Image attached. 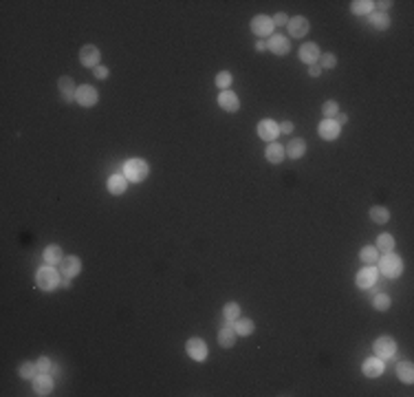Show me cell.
<instances>
[{
	"label": "cell",
	"mask_w": 414,
	"mask_h": 397,
	"mask_svg": "<svg viewBox=\"0 0 414 397\" xmlns=\"http://www.w3.org/2000/svg\"><path fill=\"white\" fill-rule=\"evenodd\" d=\"M370 218H372L375 223H386L388 218H390V214H388V210H386V207L375 205V207H370Z\"/></svg>",
	"instance_id": "obj_32"
},
{
	"label": "cell",
	"mask_w": 414,
	"mask_h": 397,
	"mask_svg": "<svg viewBox=\"0 0 414 397\" xmlns=\"http://www.w3.org/2000/svg\"><path fill=\"white\" fill-rule=\"evenodd\" d=\"M271 20H273V24H289V16H287V13H282V11L275 13Z\"/></svg>",
	"instance_id": "obj_39"
},
{
	"label": "cell",
	"mask_w": 414,
	"mask_h": 397,
	"mask_svg": "<svg viewBox=\"0 0 414 397\" xmlns=\"http://www.w3.org/2000/svg\"><path fill=\"white\" fill-rule=\"evenodd\" d=\"M255 49H258V51H264V49H267V42H258V44H255Z\"/></svg>",
	"instance_id": "obj_46"
},
{
	"label": "cell",
	"mask_w": 414,
	"mask_h": 397,
	"mask_svg": "<svg viewBox=\"0 0 414 397\" xmlns=\"http://www.w3.org/2000/svg\"><path fill=\"white\" fill-rule=\"evenodd\" d=\"M80 60L84 66H99V49L93 47V44H86V47H82L80 51Z\"/></svg>",
	"instance_id": "obj_12"
},
{
	"label": "cell",
	"mask_w": 414,
	"mask_h": 397,
	"mask_svg": "<svg viewBox=\"0 0 414 397\" xmlns=\"http://www.w3.org/2000/svg\"><path fill=\"white\" fill-rule=\"evenodd\" d=\"M397 375L401 382H406V384H412L414 382V366L410 362H401L397 366Z\"/></svg>",
	"instance_id": "obj_23"
},
{
	"label": "cell",
	"mask_w": 414,
	"mask_h": 397,
	"mask_svg": "<svg viewBox=\"0 0 414 397\" xmlns=\"http://www.w3.org/2000/svg\"><path fill=\"white\" fill-rule=\"evenodd\" d=\"M75 99H78L80 106H84V108H90V106L97 104V99H99V95H97V89L95 86H78V93H75Z\"/></svg>",
	"instance_id": "obj_4"
},
{
	"label": "cell",
	"mask_w": 414,
	"mask_h": 397,
	"mask_svg": "<svg viewBox=\"0 0 414 397\" xmlns=\"http://www.w3.org/2000/svg\"><path fill=\"white\" fill-rule=\"evenodd\" d=\"M234 331H236V335H251L253 322L249 318H238L236 322H234Z\"/></svg>",
	"instance_id": "obj_26"
},
{
	"label": "cell",
	"mask_w": 414,
	"mask_h": 397,
	"mask_svg": "<svg viewBox=\"0 0 414 397\" xmlns=\"http://www.w3.org/2000/svg\"><path fill=\"white\" fill-rule=\"evenodd\" d=\"M267 49L271 51V53H275V55H287L291 51V44H289V40L284 38V35H271L269 42H267Z\"/></svg>",
	"instance_id": "obj_10"
},
{
	"label": "cell",
	"mask_w": 414,
	"mask_h": 397,
	"mask_svg": "<svg viewBox=\"0 0 414 397\" xmlns=\"http://www.w3.org/2000/svg\"><path fill=\"white\" fill-rule=\"evenodd\" d=\"M185 351H187V355H190L192 360H196V362H203V360L207 358V344L203 342L201 338H190V340H187Z\"/></svg>",
	"instance_id": "obj_5"
},
{
	"label": "cell",
	"mask_w": 414,
	"mask_h": 397,
	"mask_svg": "<svg viewBox=\"0 0 414 397\" xmlns=\"http://www.w3.org/2000/svg\"><path fill=\"white\" fill-rule=\"evenodd\" d=\"M337 110H339V106H337V101H333V99L324 101V106H322V113L326 115V119H333L337 115Z\"/></svg>",
	"instance_id": "obj_34"
},
{
	"label": "cell",
	"mask_w": 414,
	"mask_h": 397,
	"mask_svg": "<svg viewBox=\"0 0 414 397\" xmlns=\"http://www.w3.org/2000/svg\"><path fill=\"white\" fill-rule=\"evenodd\" d=\"M379 269L383 272V276H388V278H399V276H401V272H403V261L397 256V254L388 252L386 256L381 258Z\"/></svg>",
	"instance_id": "obj_1"
},
{
	"label": "cell",
	"mask_w": 414,
	"mask_h": 397,
	"mask_svg": "<svg viewBox=\"0 0 414 397\" xmlns=\"http://www.w3.org/2000/svg\"><path fill=\"white\" fill-rule=\"evenodd\" d=\"M377 252H392V249H395V238L390 236V234H381L379 238H377Z\"/></svg>",
	"instance_id": "obj_29"
},
{
	"label": "cell",
	"mask_w": 414,
	"mask_h": 397,
	"mask_svg": "<svg viewBox=\"0 0 414 397\" xmlns=\"http://www.w3.org/2000/svg\"><path fill=\"white\" fill-rule=\"evenodd\" d=\"M372 4H377V7H379L381 11H383V9H388V7H390V4H392V2H372Z\"/></svg>",
	"instance_id": "obj_44"
},
{
	"label": "cell",
	"mask_w": 414,
	"mask_h": 397,
	"mask_svg": "<svg viewBox=\"0 0 414 397\" xmlns=\"http://www.w3.org/2000/svg\"><path fill=\"white\" fill-rule=\"evenodd\" d=\"M124 175H126L128 181H135V183L146 181V177H148V164H146L144 159H130L126 164Z\"/></svg>",
	"instance_id": "obj_2"
},
{
	"label": "cell",
	"mask_w": 414,
	"mask_h": 397,
	"mask_svg": "<svg viewBox=\"0 0 414 397\" xmlns=\"http://www.w3.org/2000/svg\"><path fill=\"white\" fill-rule=\"evenodd\" d=\"M264 157H267V161H271V164H280V161L284 159V148L271 141V144L267 146V152H264Z\"/></svg>",
	"instance_id": "obj_22"
},
{
	"label": "cell",
	"mask_w": 414,
	"mask_h": 397,
	"mask_svg": "<svg viewBox=\"0 0 414 397\" xmlns=\"http://www.w3.org/2000/svg\"><path fill=\"white\" fill-rule=\"evenodd\" d=\"M293 130V124H291V121H282V124H280V132H291Z\"/></svg>",
	"instance_id": "obj_42"
},
{
	"label": "cell",
	"mask_w": 414,
	"mask_h": 397,
	"mask_svg": "<svg viewBox=\"0 0 414 397\" xmlns=\"http://www.w3.org/2000/svg\"><path fill=\"white\" fill-rule=\"evenodd\" d=\"M35 375H38V366L31 364V362H24L22 366H20V378H24V380H33Z\"/></svg>",
	"instance_id": "obj_33"
},
{
	"label": "cell",
	"mask_w": 414,
	"mask_h": 397,
	"mask_svg": "<svg viewBox=\"0 0 414 397\" xmlns=\"http://www.w3.org/2000/svg\"><path fill=\"white\" fill-rule=\"evenodd\" d=\"M300 60L306 64H318V60H320V49H318V44H313V42H306L300 47Z\"/></svg>",
	"instance_id": "obj_14"
},
{
	"label": "cell",
	"mask_w": 414,
	"mask_h": 397,
	"mask_svg": "<svg viewBox=\"0 0 414 397\" xmlns=\"http://www.w3.org/2000/svg\"><path fill=\"white\" fill-rule=\"evenodd\" d=\"M223 315H225L227 322H236V320L240 318V307L236 302H227V304H225V309H223Z\"/></svg>",
	"instance_id": "obj_30"
},
{
	"label": "cell",
	"mask_w": 414,
	"mask_h": 397,
	"mask_svg": "<svg viewBox=\"0 0 414 397\" xmlns=\"http://www.w3.org/2000/svg\"><path fill=\"white\" fill-rule=\"evenodd\" d=\"M339 128H341V126L337 124L335 119H324V121H322V124L318 126V132H320L322 139L331 141V139H337V135H339Z\"/></svg>",
	"instance_id": "obj_13"
},
{
	"label": "cell",
	"mask_w": 414,
	"mask_h": 397,
	"mask_svg": "<svg viewBox=\"0 0 414 397\" xmlns=\"http://www.w3.org/2000/svg\"><path fill=\"white\" fill-rule=\"evenodd\" d=\"M62 247L60 245H49L47 249H44V261H47L49 265H55V263H62Z\"/></svg>",
	"instance_id": "obj_25"
},
{
	"label": "cell",
	"mask_w": 414,
	"mask_h": 397,
	"mask_svg": "<svg viewBox=\"0 0 414 397\" xmlns=\"http://www.w3.org/2000/svg\"><path fill=\"white\" fill-rule=\"evenodd\" d=\"M318 64H320V69H333V66L337 64V58L333 53H324V55H320Z\"/></svg>",
	"instance_id": "obj_36"
},
{
	"label": "cell",
	"mask_w": 414,
	"mask_h": 397,
	"mask_svg": "<svg viewBox=\"0 0 414 397\" xmlns=\"http://www.w3.org/2000/svg\"><path fill=\"white\" fill-rule=\"evenodd\" d=\"M60 91H62V98L66 101H71V99H75V93H78V86H75V82L71 78H60Z\"/></svg>",
	"instance_id": "obj_20"
},
{
	"label": "cell",
	"mask_w": 414,
	"mask_h": 397,
	"mask_svg": "<svg viewBox=\"0 0 414 397\" xmlns=\"http://www.w3.org/2000/svg\"><path fill=\"white\" fill-rule=\"evenodd\" d=\"M320 73H322L320 64H311V66H309V75H313V78H318Z\"/></svg>",
	"instance_id": "obj_41"
},
{
	"label": "cell",
	"mask_w": 414,
	"mask_h": 397,
	"mask_svg": "<svg viewBox=\"0 0 414 397\" xmlns=\"http://www.w3.org/2000/svg\"><path fill=\"white\" fill-rule=\"evenodd\" d=\"M234 342H236V331H234L232 327L221 329V333H218V344L225 347V349H229V347H234Z\"/></svg>",
	"instance_id": "obj_24"
},
{
	"label": "cell",
	"mask_w": 414,
	"mask_h": 397,
	"mask_svg": "<svg viewBox=\"0 0 414 397\" xmlns=\"http://www.w3.org/2000/svg\"><path fill=\"white\" fill-rule=\"evenodd\" d=\"M218 104H221L223 110H227V113H236L240 108V99L236 93H232V91H223L221 95H218Z\"/></svg>",
	"instance_id": "obj_11"
},
{
	"label": "cell",
	"mask_w": 414,
	"mask_h": 397,
	"mask_svg": "<svg viewBox=\"0 0 414 397\" xmlns=\"http://www.w3.org/2000/svg\"><path fill=\"white\" fill-rule=\"evenodd\" d=\"M361 371H364L366 378H379V375L383 373V362L379 358H370V360H366V362H364Z\"/></svg>",
	"instance_id": "obj_18"
},
{
	"label": "cell",
	"mask_w": 414,
	"mask_h": 397,
	"mask_svg": "<svg viewBox=\"0 0 414 397\" xmlns=\"http://www.w3.org/2000/svg\"><path fill=\"white\" fill-rule=\"evenodd\" d=\"M33 389L38 395H49L53 391V380H51L49 373H38L33 378Z\"/></svg>",
	"instance_id": "obj_15"
},
{
	"label": "cell",
	"mask_w": 414,
	"mask_h": 397,
	"mask_svg": "<svg viewBox=\"0 0 414 397\" xmlns=\"http://www.w3.org/2000/svg\"><path fill=\"white\" fill-rule=\"evenodd\" d=\"M126 188H128L126 175H112L108 179V192L110 195H124Z\"/></svg>",
	"instance_id": "obj_19"
},
{
	"label": "cell",
	"mask_w": 414,
	"mask_h": 397,
	"mask_svg": "<svg viewBox=\"0 0 414 397\" xmlns=\"http://www.w3.org/2000/svg\"><path fill=\"white\" fill-rule=\"evenodd\" d=\"M372 349H375V353H377V358H392V355L397 353V344H395V340L392 338H377L375 340V344H372Z\"/></svg>",
	"instance_id": "obj_6"
},
{
	"label": "cell",
	"mask_w": 414,
	"mask_h": 397,
	"mask_svg": "<svg viewBox=\"0 0 414 397\" xmlns=\"http://www.w3.org/2000/svg\"><path fill=\"white\" fill-rule=\"evenodd\" d=\"M62 274L64 276H69V278H73V276H78V274L82 272V261L78 256H66L62 258Z\"/></svg>",
	"instance_id": "obj_16"
},
{
	"label": "cell",
	"mask_w": 414,
	"mask_h": 397,
	"mask_svg": "<svg viewBox=\"0 0 414 397\" xmlns=\"http://www.w3.org/2000/svg\"><path fill=\"white\" fill-rule=\"evenodd\" d=\"M372 302H375V309H377V311H386V309L390 307V296H386V294H377Z\"/></svg>",
	"instance_id": "obj_35"
},
{
	"label": "cell",
	"mask_w": 414,
	"mask_h": 397,
	"mask_svg": "<svg viewBox=\"0 0 414 397\" xmlns=\"http://www.w3.org/2000/svg\"><path fill=\"white\" fill-rule=\"evenodd\" d=\"M95 78L106 80L108 78V69H106V66H95Z\"/></svg>",
	"instance_id": "obj_40"
},
{
	"label": "cell",
	"mask_w": 414,
	"mask_h": 397,
	"mask_svg": "<svg viewBox=\"0 0 414 397\" xmlns=\"http://www.w3.org/2000/svg\"><path fill=\"white\" fill-rule=\"evenodd\" d=\"M229 84H232V75H229L227 71H221V73L216 75V86H218V89H223V91H227Z\"/></svg>",
	"instance_id": "obj_37"
},
{
	"label": "cell",
	"mask_w": 414,
	"mask_h": 397,
	"mask_svg": "<svg viewBox=\"0 0 414 397\" xmlns=\"http://www.w3.org/2000/svg\"><path fill=\"white\" fill-rule=\"evenodd\" d=\"M278 132H280V126L275 124L273 119H262L258 124V135H260V139H264V141H273L275 137H278Z\"/></svg>",
	"instance_id": "obj_7"
},
{
	"label": "cell",
	"mask_w": 414,
	"mask_h": 397,
	"mask_svg": "<svg viewBox=\"0 0 414 397\" xmlns=\"http://www.w3.org/2000/svg\"><path fill=\"white\" fill-rule=\"evenodd\" d=\"M370 24L375 29H388L390 27V18H388L383 11H372L370 13Z\"/></svg>",
	"instance_id": "obj_28"
},
{
	"label": "cell",
	"mask_w": 414,
	"mask_h": 397,
	"mask_svg": "<svg viewBox=\"0 0 414 397\" xmlns=\"http://www.w3.org/2000/svg\"><path fill=\"white\" fill-rule=\"evenodd\" d=\"M273 20H271L269 16H255L251 20V31L255 35H271V31H273Z\"/></svg>",
	"instance_id": "obj_9"
},
{
	"label": "cell",
	"mask_w": 414,
	"mask_h": 397,
	"mask_svg": "<svg viewBox=\"0 0 414 397\" xmlns=\"http://www.w3.org/2000/svg\"><path fill=\"white\" fill-rule=\"evenodd\" d=\"M35 366H38V373H49L51 366H53V364H51V360H49V358H40Z\"/></svg>",
	"instance_id": "obj_38"
},
{
	"label": "cell",
	"mask_w": 414,
	"mask_h": 397,
	"mask_svg": "<svg viewBox=\"0 0 414 397\" xmlns=\"http://www.w3.org/2000/svg\"><path fill=\"white\" fill-rule=\"evenodd\" d=\"M51 373H53V375H60V373H62V369H60V366H51Z\"/></svg>",
	"instance_id": "obj_45"
},
{
	"label": "cell",
	"mask_w": 414,
	"mask_h": 397,
	"mask_svg": "<svg viewBox=\"0 0 414 397\" xmlns=\"http://www.w3.org/2000/svg\"><path fill=\"white\" fill-rule=\"evenodd\" d=\"M335 121H337L339 126H344L346 121H348V117H346V115H337V119H335Z\"/></svg>",
	"instance_id": "obj_43"
},
{
	"label": "cell",
	"mask_w": 414,
	"mask_h": 397,
	"mask_svg": "<svg viewBox=\"0 0 414 397\" xmlns=\"http://www.w3.org/2000/svg\"><path fill=\"white\" fill-rule=\"evenodd\" d=\"M361 261L368 263V265H372V263H377L379 261V252H377V247H370V245H366L364 249H361Z\"/></svg>",
	"instance_id": "obj_31"
},
{
	"label": "cell",
	"mask_w": 414,
	"mask_h": 397,
	"mask_svg": "<svg viewBox=\"0 0 414 397\" xmlns=\"http://www.w3.org/2000/svg\"><path fill=\"white\" fill-rule=\"evenodd\" d=\"M350 11L355 16H366V13H372V2L370 0H355L350 2Z\"/></svg>",
	"instance_id": "obj_27"
},
{
	"label": "cell",
	"mask_w": 414,
	"mask_h": 397,
	"mask_svg": "<svg viewBox=\"0 0 414 397\" xmlns=\"http://www.w3.org/2000/svg\"><path fill=\"white\" fill-rule=\"evenodd\" d=\"M289 33L293 35V38H304L306 33H309V20L304 16H295V18H289Z\"/></svg>",
	"instance_id": "obj_8"
},
{
	"label": "cell",
	"mask_w": 414,
	"mask_h": 397,
	"mask_svg": "<svg viewBox=\"0 0 414 397\" xmlns=\"http://www.w3.org/2000/svg\"><path fill=\"white\" fill-rule=\"evenodd\" d=\"M377 281V269L372 267H364L359 274H357V287L359 289H370Z\"/></svg>",
	"instance_id": "obj_17"
},
{
	"label": "cell",
	"mask_w": 414,
	"mask_h": 397,
	"mask_svg": "<svg viewBox=\"0 0 414 397\" xmlns=\"http://www.w3.org/2000/svg\"><path fill=\"white\" fill-rule=\"evenodd\" d=\"M35 283H38V287L44 289V292H53V289L60 285V276H58V272H55V269H51V265H49V267L38 269Z\"/></svg>",
	"instance_id": "obj_3"
},
{
	"label": "cell",
	"mask_w": 414,
	"mask_h": 397,
	"mask_svg": "<svg viewBox=\"0 0 414 397\" xmlns=\"http://www.w3.org/2000/svg\"><path fill=\"white\" fill-rule=\"evenodd\" d=\"M304 150H306L304 139H293V141H289V146H287V150H284V155H289L291 159H300V157L304 155Z\"/></svg>",
	"instance_id": "obj_21"
}]
</instances>
